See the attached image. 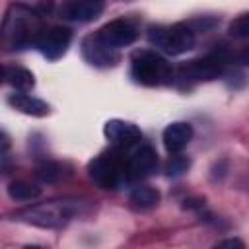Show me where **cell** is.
<instances>
[{
    "label": "cell",
    "instance_id": "2e32d148",
    "mask_svg": "<svg viewBox=\"0 0 249 249\" xmlns=\"http://www.w3.org/2000/svg\"><path fill=\"white\" fill-rule=\"evenodd\" d=\"M64 175H66L64 165L58 163V161H51V160L39 163L37 169H35V177H37L41 183H56V181H60Z\"/></svg>",
    "mask_w": 249,
    "mask_h": 249
},
{
    "label": "cell",
    "instance_id": "7402d4cb",
    "mask_svg": "<svg viewBox=\"0 0 249 249\" xmlns=\"http://www.w3.org/2000/svg\"><path fill=\"white\" fill-rule=\"evenodd\" d=\"M239 60H241L243 64H247V66H249V47H245V49L239 53Z\"/></svg>",
    "mask_w": 249,
    "mask_h": 249
},
{
    "label": "cell",
    "instance_id": "5bb4252c",
    "mask_svg": "<svg viewBox=\"0 0 249 249\" xmlns=\"http://www.w3.org/2000/svg\"><path fill=\"white\" fill-rule=\"evenodd\" d=\"M2 72H4V82L10 84L16 91H29V89L35 86L33 74H31L27 68H23V66L6 64Z\"/></svg>",
    "mask_w": 249,
    "mask_h": 249
},
{
    "label": "cell",
    "instance_id": "8fae6325",
    "mask_svg": "<svg viewBox=\"0 0 249 249\" xmlns=\"http://www.w3.org/2000/svg\"><path fill=\"white\" fill-rule=\"evenodd\" d=\"M84 56L89 64H95V66H113L115 60H117V53L115 49L107 47L99 37L97 33L95 35H89L84 43Z\"/></svg>",
    "mask_w": 249,
    "mask_h": 249
},
{
    "label": "cell",
    "instance_id": "5b68a950",
    "mask_svg": "<svg viewBox=\"0 0 249 249\" xmlns=\"http://www.w3.org/2000/svg\"><path fill=\"white\" fill-rule=\"evenodd\" d=\"M70 39H72V31L68 27L54 25V27H49V29L37 33L35 45L39 47V51L47 58L56 60V58H60L66 53V49L70 45Z\"/></svg>",
    "mask_w": 249,
    "mask_h": 249
},
{
    "label": "cell",
    "instance_id": "9a60e30c",
    "mask_svg": "<svg viewBox=\"0 0 249 249\" xmlns=\"http://www.w3.org/2000/svg\"><path fill=\"white\" fill-rule=\"evenodd\" d=\"M130 202L134 208H140V210L154 208L160 202V191L148 185H140L130 193Z\"/></svg>",
    "mask_w": 249,
    "mask_h": 249
},
{
    "label": "cell",
    "instance_id": "e0dca14e",
    "mask_svg": "<svg viewBox=\"0 0 249 249\" xmlns=\"http://www.w3.org/2000/svg\"><path fill=\"white\" fill-rule=\"evenodd\" d=\"M8 195L14 198V200H21V202H27V200H35L39 195H41V189L37 185H31L27 181H12L8 185Z\"/></svg>",
    "mask_w": 249,
    "mask_h": 249
},
{
    "label": "cell",
    "instance_id": "8992f818",
    "mask_svg": "<svg viewBox=\"0 0 249 249\" xmlns=\"http://www.w3.org/2000/svg\"><path fill=\"white\" fill-rule=\"evenodd\" d=\"M97 37L111 49H123V47H128L136 41L138 37V31L136 27L128 21V19H113L109 23H105L99 31H97Z\"/></svg>",
    "mask_w": 249,
    "mask_h": 249
},
{
    "label": "cell",
    "instance_id": "52a82bcc",
    "mask_svg": "<svg viewBox=\"0 0 249 249\" xmlns=\"http://www.w3.org/2000/svg\"><path fill=\"white\" fill-rule=\"evenodd\" d=\"M103 132H105V138L115 148H121V150L132 148V146H136L142 140L140 128L134 123H128V121H123V119L107 121L105 126H103Z\"/></svg>",
    "mask_w": 249,
    "mask_h": 249
},
{
    "label": "cell",
    "instance_id": "44dd1931",
    "mask_svg": "<svg viewBox=\"0 0 249 249\" xmlns=\"http://www.w3.org/2000/svg\"><path fill=\"white\" fill-rule=\"evenodd\" d=\"M202 206H204V200H202V198H189V200H185V208L200 210Z\"/></svg>",
    "mask_w": 249,
    "mask_h": 249
},
{
    "label": "cell",
    "instance_id": "7c38bea8",
    "mask_svg": "<svg viewBox=\"0 0 249 249\" xmlns=\"http://www.w3.org/2000/svg\"><path fill=\"white\" fill-rule=\"evenodd\" d=\"M193 138V126L189 123H171L163 130V146L167 152H181Z\"/></svg>",
    "mask_w": 249,
    "mask_h": 249
},
{
    "label": "cell",
    "instance_id": "30bf717a",
    "mask_svg": "<svg viewBox=\"0 0 249 249\" xmlns=\"http://www.w3.org/2000/svg\"><path fill=\"white\" fill-rule=\"evenodd\" d=\"M103 12V0H70L62 8V16L70 21L86 23Z\"/></svg>",
    "mask_w": 249,
    "mask_h": 249
},
{
    "label": "cell",
    "instance_id": "6da1fadb",
    "mask_svg": "<svg viewBox=\"0 0 249 249\" xmlns=\"http://www.w3.org/2000/svg\"><path fill=\"white\" fill-rule=\"evenodd\" d=\"M88 204L78 198H53L47 202L31 204L14 214V218L37 228H62L68 222L84 216Z\"/></svg>",
    "mask_w": 249,
    "mask_h": 249
},
{
    "label": "cell",
    "instance_id": "ac0fdd59",
    "mask_svg": "<svg viewBox=\"0 0 249 249\" xmlns=\"http://www.w3.org/2000/svg\"><path fill=\"white\" fill-rule=\"evenodd\" d=\"M189 165H191L189 158L179 154V152H175V154L169 156V160L165 163V175L167 177H179V175H183L189 169Z\"/></svg>",
    "mask_w": 249,
    "mask_h": 249
},
{
    "label": "cell",
    "instance_id": "277c9868",
    "mask_svg": "<svg viewBox=\"0 0 249 249\" xmlns=\"http://www.w3.org/2000/svg\"><path fill=\"white\" fill-rule=\"evenodd\" d=\"M88 171L101 189H117L126 179V161L117 154H101L89 161Z\"/></svg>",
    "mask_w": 249,
    "mask_h": 249
},
{
    "label": "cell",
    "instance_id": "d6986e66",
    "mask_svg": "<svg viewBox=\"0 0 249 249\" xmlns=\"http://www.w3.org/2000/svg\"><path fill=\"white\" fill-rule=\"evenodd\" d=\"M228 31H230V35L235 37V39H249V12L237 16V18L230 23Z\"/></svg>",
    "mask_w": 249,
    "mask_h": 249
},
{
    "label": "cell",
    "instance_id": "9c48e42d",
    "mask_svg": "<svg viewBox=\"0 0 249 249\" xmlns=\"http://www.w3.org/2000/svg\"><path fill=\"white\" fill-rule=\"evenodd\" d=\"M158 165V154L152 146H140L132 156L130 160L126 161V179L128 181H138V179H144L148 175L154 173Z\"/></svg>",
    "mask_w": 249,
    "mask_h": 249
},
{
    "label": "cell",
    "instance_id": "4fadbf2b",
    "mask_svg": "<svg viewBox=\"0 0 249 249\" xmlns=\"http://www.w3.org/2000/svg\"><path fill=\"white\" fill-rule=\"evenodd\" d=\"M8 103L14 109H18V111H21L25 115H31V117H45V115H49V105L43 99L27 95L25 91H18V93L8 95Z\"/></svg>",
    "mask_w": 249,
    "mask_h": 249
},
{
    "label": "cell",
    "instance_id": "7a4b0ae2",
    "mask_svg": "<svg viewBox=\"0 0 249 249\" xmlns=\"http://www.w3.org/2000/svg\"><path fill=\"white\" fill-rule=\"evenodd\" d=\"M130 74L142 86H165L173 80L171 64L156 51H136L130 58Z\"/></svg>",
    "mask_w": 249,
    "mask_h": 249
},
{
    "label": "cell",
    "instance_id": "3957f363",
    "mask_svg": "<svg viewBox=\"0 0 249 249\" xmlns=\"http://www.w3.org/2000/svg\"><path fill=\"white\" fill-rule=\"evenodd\" d=\"M148 39L154 47L163 51L165 54L177 56L195 47V31L189 25L173 23V25H158L148 31Z\"/></svg>",
    "mask_w": 249,
    "mask_h": 249
},
{
    "label": "cell",
    "instance_id": "ffe728a7",
    "mask_svg": "<svg viewBox=\"0 0 249 249\" xmlns=\"http://www.w3.org/2000/svg\"><path fill=\"white\" fill-rule=\"evenodd\" d=\"M218 247H243V241L241 239H222V241H218L216 243Z\"/></svg>",
    "mask_w": 249,
    "mask_h": 249
},
{
    "label": "cell",
    "instance_id": "ba28073f",
    "mask_svg": "<svg viewBox=\"0 0 249 249\" xmlns=\"http://www.w3.org/2000/svg\"><path fill=\"white\" fill-rule=\"evenodd\" d=\"M224 70H226V58L224 54H218V53L191 60L189 64L183 66V74L191 80H214L222 76Z\"/></svg>",
    "mask_w": 249,
    "mask_h": 249
}]
</instances>
